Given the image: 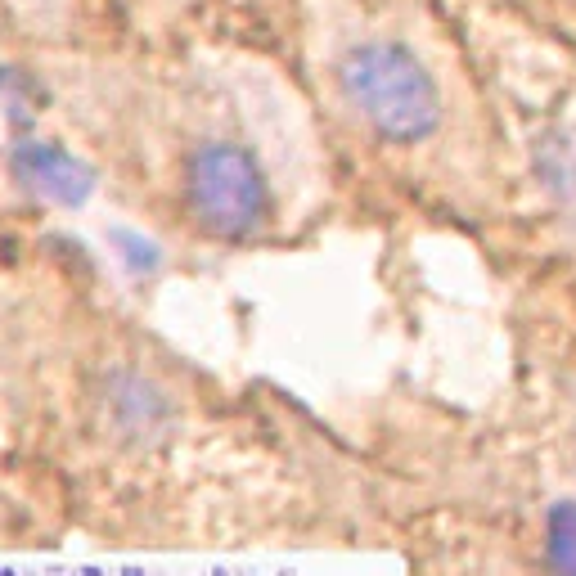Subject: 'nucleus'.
<instances>
[{"mask_svg": "<svg viewBox=\"0 0 576 576\" xmlns=\"http://www.w3.org/2000/svg\"><path fill=\"white\" fill-rule=\"evenodd\" d=\"M185 207L212 239H248L266 225L270 189L243 144L207 140L185 158Z\"/></svg>", "mask_w": 576, "mask_h": 576, "instance_id": "obj_2", "label": "nucleus"}, {"mask_svg": "<svg viewBox=\"0 0 576 576\" xmlns=\"http://www.w3.org/2000/svg\"><path fill=\"white\" fill-rule=\"evenodd\" d=\"M113 419L122 423L126 432H153L162 419H167V401L153 392L140 378H122L113 387Z\"/></svg>", "mask_w": 576, "mask_h": 576, "instance_id": "obj_5", "label": "nucleus"}, {"mask_svg": "<svg viewBox=\"0 0 576 576\" xmlns=\"http://www.w3.org/2000/svg\"><path fill=\"white\" fill-rule=\"evenodd\" d=\"M338 86L347 104L374 126L383 140L414 144L437 131V86L428 68L396 41H360L342 54Z\"/></svg>", "mask_w": 576, "mask_h": 576, "instance_id": "obj_1", "label": "nucleus"}, {"mask_svg": "<svg viewBox=\"0 0 576 576\" xmlns=\"http://www.w3.org/2000/svg\"><path fill=\"white\" fill-rule=\"evenodd\" d=\"M536 176L554 203L576 216V122L558 126L536 144Z\"/></svg>", "mask_w": 576, "mask_h": 576, "instance_id": "obj_4", "label": "nucleus"}, {"mask_svg": "<svg viewBox=\"0 0 576 576\" xmlns=\"http://www.w3.org/2000/svg\"><path fill=\"white\" fill-rule=\"evenodd\" d=\"M549 576H576V500H558L545 518Z\"/></svg>", "mask_w": 576, "mask_h": 576, "instance_id": "obj_6", "label": "nucleus"}, {"mask_svg": "<svg viewBox=\"0 0 576 576\" xmlns=\"http://www.w3.org/2000/svg\"><path fill=\"white\" fill-rule=\"evenodd\" d=\"M9 167L27 189H36L41 198H50L59 207H81L90 198V189H95V171L86 162L45 140H18L14 153H9Z\"/></svg>", "mask_w": 576, "mask_h": 576, "instance_id": "obj_3", "label": "nucleus"}]
</instances>
